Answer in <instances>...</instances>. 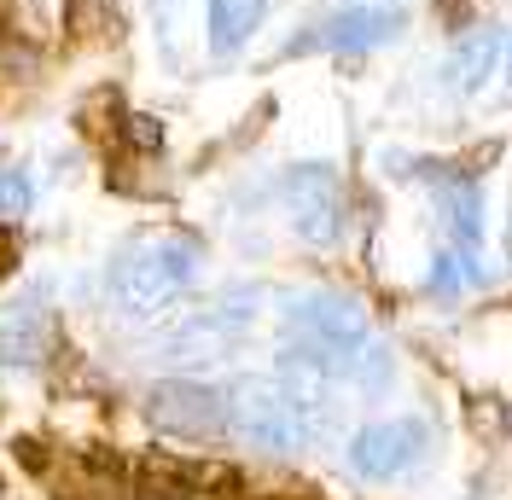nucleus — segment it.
<instances>
[{
	"label": "nucleus",
	"instance_id": "nucleus-1",
	"mask_svg": "<svg viewBox=\"0 0 512 500\" xmlns=\"http://www.w3.org/2000/svg\"><path fill=\"white\" fill-rule=\"evenodd\" d=\"M198 262H204V250H198L192 233H175V227L146 233L111 262V303L123 314H134V320H146V314L175 303L198 280Z\"/></svg>",
	"mask_w": 512,
	"mask_h": 500
},
{
	"label": "nucleus",
	"instance_id": "nucleus-2",
	"mask_svg": "<svg viewBox=\"0 0 512 500\" xmlns=\"http://www.w3.org/2000/svg\"><path fill=\"white\" fill-rule=\"evenodd\" d=\"M222 402L227 431L251 448H268V454H303L320 437V419H326V407L303 402L280 378H239Z\"/></svg>",
	"mask_w": 512,
	"mask_h": 500
},
{
	"label": "nucleus",
	"instance_id": "nucleus-3",
	"mask_svg": "<svg viewBox=\"0 0 512 500\" xmlns=\"http://www.w3.org/2000/svg\"><path fill=\"white\" fill-rule=\"evenodd\" d=\"M134 500H239V471L222 460L146 454L134 471Z\"/></svg>",
	"mask_w": 512,
	"mask_h": 500
},
{
	"label": "nucleus",
	"instance_id": "nucleus-4",
	"mask_svg": "<svg viewBox=\"0 0 512 500\" xmlns=\"http://www.w3.org/2000/svg\"><path fill=\"white\" fill-rule=\"evenodd\" d=\"M251 320H256V291L233 285V291H222L216 303H204V309H192L187 320H175V326H169V349H175L181 361L227 355V349L251 332Z\"/></svg>",
	"mask_w": 512,
	"mask_h": 500
},
{
	"label": "nucleus",
	"instance_id": "nucleus-5",
	"mask_svg": "<svg viewBox=\"0 0 512 500\" xmlns=\"http://www.w3.org/2000/svg\"><path fill=\"white\" fill-rule=\"evenodd\" d=\"M425 448H431L425 419H379V425L350 437V466L367 483H396L425 460Z\"/></svg>",
	"mask_w": 512,
	"mask_h": 500
},
{
	"label": "nucleus",
	"instance_id": "nucleus-6",
	"mask_svg": "<svg viewBox=\"0 0 512 500\" xmlns=\"http://www.w3.org/2000/svg\"><path fill=\"white\" fill-rule=\"evenodd\" d=\"M280 198H286L291 227L309 239V245H332L338 227H344V192H338V175L326 163H303L280 181Z\"/></svg>",
	"mask_w": 512,
	"mask_h": 500
},
{
	"label": "nucleus",
	"instance_id": "nucleus-7",
	"mask_svg": "<svg viewBox=\"0 0 512 500\" xmlns=\"http://www.w3.org/2000/svg\"><path fill=\"white\" fill-rule=\"evenodd\" d=\"M146 413H152V425L169 431V437H192V442L227 437V402L210 384H192V378L158 384V390L146 396Z\"/></svg>",
	"mask_w": 512,
	"mask_h": 500
},
{
	"label": "nucleus",
	"instance_id": "nucleus-8",
	"mask_svg": "<svg viewBox=\"0 0 512 500\" xmlns=\"http://www.w3.org/2000/svg\"><path fill=\"white\" fill-rule=\"evenodd\" d=\"M402 35V12L396 6H344V12H332L315 35H303V41H291V53H303V47H332V53H367V47H384V41H396Z\"/></svg>",
	"mask_w": 512,
	"mask_h": 500
},
{
	"label": "nucleus",
	"instance_id": "nucleus-9",
	"mask_svg": "<svg viewBox=\"0 0 512 500\" xmlns=\"http://www.w3.org/2000/svg\"><path fill=\"white\" fill-rule=\"evenodd\" d=\"M47 349H53V314L41 303H6L0 309V361L35 367V361H47Z\"/></svg>",
	"mask_w": 512,
	"mask_h": 500
},
{
	"label": "nucleus",
	"instance_id": "nucleus-10",
	"mask_svg": "<svg viewBox=\"0 0 512 500\" xmlns=\"http://www.w3.org/2000/svg\"><path fill=\"white\" fill-rule=\"evenodd\" d=\"M262 12H268V0H204V41H210V53L233 59L256 35Z\"/></svg>",
	"mask_w": 512,
	"mask_h": 500
},
{
	"label": "nucleus",
	"instance_id": "nucleus-11",
	"mask_svg": "<svg viewBox=\"0 0 512 500\" xmlns=\"http://www.w3.org/2000/svg\"><path fill=\"white\" fill-rule=\"evenodd\" d=\"M501 47H507V35L495 30V24H483V30H472L460 47H454V76H460V88H483L489 76H495V64H501Z\"/></svg>",
	"mask_w": 512,
	"mask_h": 500
},
{
	"label": "nucleus",
	"instance_id": "nucleus-12",
	"mask_svg": "<svg viewBox=\"0 0 512 500\" xmlns=\"http://www.w3.org/2000/svg\"><path fill=\"white\" fill-rule=\"evenodd\" d=\"M483 280V262H478V250H443V256H437V268H431V291H437V297H454V291H460V285H478Z\"/></svg>",
	"mask_w": 512,
	"mask_h": 500
},
{
	"label": "nucleus",
	"instance_id": "nucleus-13",
	"mask_svg": "<svg viewBox=\"0 0 512 500\" xmlns=\"http://www.w3.org/2000/svg\"><path fill=\"white\" fill-rule=\"evenodd\" d=\"M443 210H448V227L466 250H478V233H483V204H478V187H448L443 192Z\"/></svg>",
	"mask_w": 512,
	"mask_h": 500
},
{
	"label": "nucleus",
	"instance_id": "nucleus-14",
	"mask_svg": "<svg viewBox=\"0 0 512 500\" xmlns=\"http://www.w3.org/2000/svg\"><path fill=\"white\" fill-rule=\"evenodd\" d=\"M30 175L24 169H0V221H24V210H30Z\"/></svg>",
	"mask_w": 512,
	"mask_h": 500
}]
</instances>
